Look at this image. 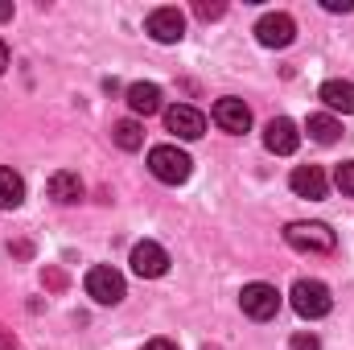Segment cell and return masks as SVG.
<instances>
[{"label": "cell", "instance_id": "8fae6325", "mask_svg": "<svg viewBox=\"0 0 354 350\" xmlns=\"http://www.w3.org/2000/svg\"><path fill=\"white\" fill-rule=\"evenodd\" d=\"M297 145H301V132H297V124H292L288 116L268 120V128H264V149L268 153L288 157V153H297Z\"/></svg>", "mask_w": 354, "mask_h": 350}, {"label": "cell", "instance_id": "e0dca14e", "mask_svg": "<svg viewBox=\"0 0 354 350\" xmlns=\"http://www.w3.org/2000/svg\"><path fill=\"white\" fill-rule=\"evenodd\" d=\"M305 132H309V140H317V145H334V140L342 136V124H338L334 116H309Z\"/></svg>", "mask_w": 354, "mask_h": 350}, {"label": "cell", "instance_id": "4fadbf2b", "mask_svg": "<svg viewBox=\"0 0 354 350\" xmlns=\"http://www.w3.org/2000/svg\"><path fill=\"white\" fill-rule=\"evenodd\" d=\"M317 99H322V103H326L330 111L354 116V83H346V79H330V83H322Z\"/></svg>", "mask_w": 354, "mask_h": 350}, {"label": "cell", "instance_id": "7c38bea8", "mask_svg": "<svg viewBox=\"0 0 354 350\" xmlns=\"http://www.w3.org/2000/svg\"><path fill=\"white\" fill-rule=\"evenodd\" d=\"M288 185H292L297 198H309V202L326 198V190H330V181H326V174H322V165H297L292 177H288Z\"/></svg>", "mask_w": 354, "mask_h": 350}, {"label": "cell", "instance_id": "44dd1931", "mask_svg": "<svg viewBox=\"0 0 354 350\" xmlns=\"http://www.w3.org/2000/svg\"><path fill=\"white\" fill-rule=\"evenodd\" d=\"M292 350H322V342L313 334H292Z\"/></svg>", "mask_w": 354, "mask_h": 350}, {"label": "cell", "instance_id": "3957f363", "mask_svg": "<svg viewBox=\"0 0 354 350\" xmlns=\"http://www.w3.org/2000/svg\"><path fill=\"white\" fill-rule=\"evenodd\" d=\"M288 301H292L297 317H305V322H317V317H326L334 309V297H330V288L322 280H297Z\"/></svg>", "mask_w": 354, "mask_h": 350}, {"label": "cell", "instance_id": "cb8c5ba5", "mask_svg": "<svg viewBox=\"0 0 354 350\" xmlns=\"http://www.w3.org/2000/svg\"><path fill=\"white\" fill-rule=\"evenodd\" d=\"M145 350H177L169 338H153V342H145Z\"/></svg>", "mask_w": 354, "mask_h": 350}, {"label": "cell", "instance_id": "5bb4252c", "mask_svg": "<svg viewBox=\"0 0 354 350\" xmlns=\"http://www.w3.org/2000/svg\"><path fill=\"white\" fill-rule=\"evenodd\" d=\"M128 107H132V116H157L161 111V87L157 83H132Z\"/></svg>", "mask_w": 354, "mask_h": 350}, {"label": "cell", "instance_id": "2e32d148", "mask_svg": "<svg viewBox=\"0 0 354 350\" xmlns=\"http://www.w3.org/2000/svg\"><path fill=\"white\" fill-rule=\"evenodd\" d=\"M21 202H25V181L0 165V210H17Z\"/></svg>", "mask_w": 354, "mask_h": 350}, {"label": "cell", "instance_id": "ba28073f", "mask_svg": "<svg viewBox=\"0 0 354 350\" xmlns=\"http://www.w3.org/2000/svg\"><path fill=\"white\" fill-rule=\"evenodd\" d=\"M165 128L177 140H198L206 132V116L198 107H189V103H174V107H165Z\"/></svg>", "mask_w": 354, "mask_h": 350}, {"label": "cell", "instance_id": "ac0fdd59", "mask_svg": "<svg viewBox=\"0 0 354 350\" xmlns=\"http://www.w3.org/2000/svg\"><path fill=\"white\" fill-rule=\"evenodd\" d=\"M111 140H115L124 153H136V149L145 145V128H140L136 120H120V124L111 128Z\"/></svg>", "mask_w": 354, "mask_h": 350}, {"label": "cell", "instance_id": "d4e9b609", "mask_svg": "<svg viewBox=\"0 0 354 350\" xmlns=\"http://www.w3.org/2000/svg\"><path fill=\"white\" fill-rule=\"evenodd\" d=\"M8 71V46H4V37H0V75Z\"/></svg>", "mask_w": 354, "mask_h": 350}, {"label": "cell", "instance_id": "d6986e66", "mask_svg": "<svg viewBox=\"0 0 354 350\" xmlns=\"http://www.w3.org/2000/svg\"><path fill=\"white\" fill-rule=\"evenodd\" d=\"M334 181H338V190H342L346 198H354V161H346V165H338V174H334Z\"/></svg>", "mask_w": 354, "mask_h": 350}, {"label": "cell", "instance_id": "7a4b0ae2", "mask_svg": "<svg viewBox=\"0 0 354 350\" xmlns=\"http://www.w3.org/2000/svg\"><path fill=\"white\" fill-rule=\"evenodd\" d=\"M149 174L157 181H165V185H181L194 174V161L177 145H157V149H149Z\"/></svg>", "mask_w": 354, "mask_h": 350}, {"label": "cell", "instance_id": "277c9868", "mask_svg": "<svg viewBox=\"0 0 354 350\" xmlns=\"http://www.w3.org/2000/svg\"><path fill=\"white\" fill-rule=\"evenodd\" d=\"M239 305H243V313H248L252 322H272V317L280 313V293H276L272 284H264V280H252V284H243Z\"/></svg>", "mask_w": 354, "mask_h": 350}, {"label": "cell", "instance_id": "9a60e30c", "mask_svg": "<svg viewBox=\"0 0 354 350\" xmlns=\"http://www.w3.org/2000/svg\"><path fill=\"white\" fill-rule=\"evenodd\" d=\"M50 198H54V202H62V206L79 202V198H83V181H79V174L58 169V174L50 177Z\"/></svg>", "mask_w": 354, "mask_h": 350}, {"label": "cell", "instance_id": "52a82bcc", "mask_svg": "<svg viewBox=\"0 0 354 350\" xmlns=\"http://www.w3.org/2000/svg\"><path fill=\"white\" fill-rule=\"evenodd\" d=\"M145 33L153 42H161V46H174V42L185 37V17L177 8H153L149 21H145Z\"/></svg>", "mask_w": 354, "mask_h": 350}, {"label": "cell", "instance_id": "603a6c76", "mask_svg": "<svg viewBox=\"0 0 354 350\" xmlns=\"http://www.w3.org/2000/svg\"><path fill=\"white\" fill-rule=\"evenodd\" d=\"M351 0H326V12H351Z\"/></svg>", "mask_w": 354, "mask_h": 350}, {"label": "cell", "instance_id": "484cf974", "mask_svg": "<svg viewBox=\"0 0 354 350\" xmlns=\"http://www.w3.org/2000/svg\"><path fill=\"white\" fill-rule=\"evenodd\" d=\"M12 17V4H0V21H8Z\"/></svg>", "mask_w": 354, "mask_h": 350}, {"label": "cell", "instance_id": "7402d4cb", "mask_svg": "<svg viewBox=\"0 0 354 350\" xmlns=\"http://www.w3.org/2000/svg\"><path fill=\"white\" fill-rule=\"evenodd\" d=\"M0 350H17V338H12L8 326H0Z\"/></svg>", "mask_w": 354, "mask_h": 350}, {"label": "cell", "instance_id": "30bf717a", "mask_svg": "<svg viewBox=\"0 0 354 350\" xmlns=\"http://www.w3.org/2000/svg\"><path fill=\"white\" fill-rule=\"evenodd\" d=\"M210 116H214V124H218L223 132H235V136H243V132L252 128V107H248L243 99H235V95L218 99Z\"/></svg>", "mask_w": 354, "mask_h": 350}, {"label": "cell", "instance_id": "8992f818", "mask_svg": "<svg viewBox=\"0 0 354 350\" xmlns=\"http://www.w3.org/2000/svg\"><path fill=\"white\" fill-rule=\"evenodd\" d=\"M256 37H260V46H268V50H284L297 37V21L288 12H268V17L256 21Z\"/></svg>", "mask_w": 354, "mask_h": 350}, {"label": "cell", "instance_id": "5b68a950", "mask_svg": "<svg viewBox=\"0 0 354 350\" xmlns=\"http://www.w3.org/2000/svg\"><path fill=\"white\" fill-rule=\"evenodd\" d=\"M87 297L95 305H120L124 301V276L107 264H95L87 272Z\"/></svg>", "mask_w": 354, "mask_h": 350}, {"label": "cell", "instance_id": "9c48e42d", "mask_svg": "<svg viewBox=\"0 0 354 350\" xmlns=\"http://www.w3.org/2000/svg\"><path fill=\"white\" fill-rule=\"evenodd\" d=\"M132 272H136V276H145V280L165 276V272H169V252H165L161 243H153V239L136 243V248H132Z\"/></svg>", "mask_w": 354, "mask_h": 350}, {"label": "cell", "instance_id": "6da1fadb", "mask_svg": "<svg viewBox=\"0 0 354 350\" xmlns=\"http://www.w3.org/2000/svg\"><path fill=\"white\" fill-rule=\"evenodd\" d=\"M284 243L292 252H309V256H330L338 248V235L326 223H288L284 227Z\"/></svg>", "mask_w": 354, "mask_h": 350}, {"label": "cell", "instance_id": "ffe728a7", "mask_svg": "<svg viewBox=\"0 0 354 350\" xmlns=\"http://www.w3.org/2000/svg\"><path fill=\"white\" fill-rule=\"evenodd\" d=\"M194 12H198L202 21H210V17H223V4H206V0H198V4H194Z\"/></svg>", "mask_w": 354, "mask_h": 350}]
</instances>
